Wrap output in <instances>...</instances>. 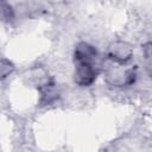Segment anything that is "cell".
I'll return each mask as SVG.
<instances>
[{
	"label": "cell",
	"mask_w": 152,
	"mask_h": 152,
	"mask_svg": "<svg viewBox=\"0 0 152 152\" xmlns=\"http://www.w3.org/2000/svg\"><path fill=\"white\" fill-rule=\"evenodd\" d=\"M40 97H39V104L40 106H49L57 101L59 97V93L57 90L56 83L52 78H46L44 82H42L38 86Z\"/></svg>",
	"instance_id": "4"
},
{
	"label": "cell",
	"mask_w": 152,
	"mask_h": 152,
	"mask_svg": "<svg viewBox=\"0 0 152 152\" xmlns=\"http://www.w3.org/2000/svg\"><path fill=\"white\" fill-rule=\"evenodd\" d=\"M97 57V51L95 46L87 42H81L76 45L74 50V61L76 62H95Z\"/></svg>",
	"instance_id": "5"
},
{
	"label": "cell",
	"mask_w": 152,
	"mask_h": 152,
	"mask_svg": "<svg viewBox=\"0 0 152 152\" xmlns=\"http://www.w3.org/2000/svg\"><path fill=\"white\" fill-rule=\"evenodd\" d=\"M133 57V48L129 43L116 40L109 44L107 49V59L114 63L126 64Z\"/></svg>",
	"instance_id": "2"
},
{
	"label": "cell",
	"mask_w": 152,
	"mask_h": 152,
	"mask_svg": "<svg viewBox=\"0 0 152 152\" xmlns=\"http://www.w3.org/2000/svg\"><path fill=\"white\" fill-rule=\"evenodd\" d=\"M142 51H144V56L146 58V61L150 63V57H151V43H146L142 48Z\"/></svg>",
	"instance_id": "8"
},
{
	"label": "cell",
	"mask_w": 152,
	"mask_h": 152,
	"mask_svg": "<svg viewBox=\"0 0 152 152\" xmlns=\"http://www.w3.org/2000/svg\"><path fill=\"white\" fill-rule=\"evenodd\" d=\"M14 18V11L7 0H0V20L11 21Z\"/></svg>",
	"instance_id": "6"
},
{
	"label": "cell",
	"mask_w": 152,
	"mask_h": 152,
	"mask_svg": "<svg viewBox=\"0 0 152 152\" xmlns=\"http://www.w3.org/2000/svg\"><path fill=\"white\" fill-rule=\"evenodd\" d=\"M14 70V64L7 58H0V80L10 76Z\"/></svg>",
	"instance_id": "7"
},
{
	"label": "cell",
	"mask_w": 152,
	"mask_h": 152,
	"mask_svg": "<svg viewBox=\"0 0 152 152\" xmlns=\"http://www.w3.org/2000/svg\"><path fill=\"white\" fill-rule=\"evenodd\" d=\"M109 64L104 66V80L109 86L125 87L132 86L137 80V69L134 66H126V64L114 63L108 61Z\"/></svg>",
	"instance_id": "1"
},
{
	"label": "cell",
	"mask_w": 152,
	"mask_h": 152,
	"mask_svg": "<svg viewBox=\"0 0 152 152\" xmlns=\"http://www.w3.org/2000/svg\"><path fill=\"white\" fill-rule=\"evenodd\" d=\"M97 71L96 66L93 62H76L75 63V72L74 80L75 83L81 87L90 86L96 78Z\"/></svg>",
	"instance_id": "3"
}]
</instances>
